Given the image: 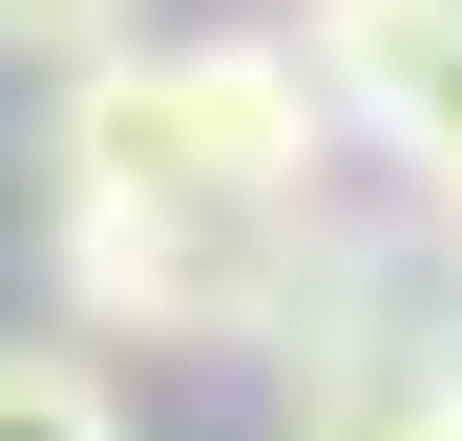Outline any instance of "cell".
I'll list each match as a JSON object with an SVG mask.
<instances>
[{"mask_svg": "<svg viewBox=\"0 0 462 441\" xmlns=\"http://www.w3.org/2000/svg\"><path fill=\"white\" fill-rule=\"evenodd\" d=\"M420 441H462V336H441V379H420Z\"/></svg>", "mask_w": 462, "mask_h": 441, "instance_id": "cell-6", "label": "cell"}, {"mask_svg": "<svg viewBox=\"0 0 462 441\" xmlns=\"http://www.w3.org/2000/svg\"><path fill=\"white\" fill-rule=\"evenodd\" d=\"M0 441H126V357H85V336H0Z\"/></svg>", "mask_w": 462, "mask_h": 441, "instance_id": "cell-3", "label": "cell"}, {"mask_svg": "<svg viewBox=\"0 0 462 441\" xmlns=\"http://www.w3.org/2000/svg\"><path fill=\"white\" fill-rule=\"evenodd\" d=\"M147 22V0H0V63H22V85H63V63H106Z\"/></svg>", "mask_w": 462, "mask_h": 441, "instance_id": "cell-5", "label": "cell"}, {"mask_svg": "<svg viewBox=\"0 0 462 441\" xmlns=\"http://www.w3.org/2000/svg\"><path fill=\"white\" fill-rule=\"evenodd\" d=\"M42 294L85 357H294L357 294H400V253L357 232V169L294 210H147V189H42Z\"/></svg>", "mask_w": 462, "mask_h": 441, "instance_id": "cell-1", "label": "cell"}, {"mask_svg": "<svg viewBox=\"0 0 462 441\" xmlns=\"http://www.w3.org/2000/svg\"><path fill=\"white\" fill-rule=\"evenodd\" d=\"M357 147L294 85L273 22H126L106 63L42 85V189H147V210H294Z\"/></svg>", "mask_w": 462, "mask_h": 441, "instance_id": "cell-2", "label": "cell"}, {"mask_svg": "<svg viewBox=\"0 0 462 441\" xmlns=\"http://www.w3.org/2000/svg\"><path fill=\"white\" fill-rule=\"evenodd\" d=\"M357 169H400V232H420V273H462V63H441V85L378 126V147H357Z\"/></svg>", "mask_w": 462, "mask_h": 441, "instance_id": "cell-4", "label": "cell"}]
</instances>
